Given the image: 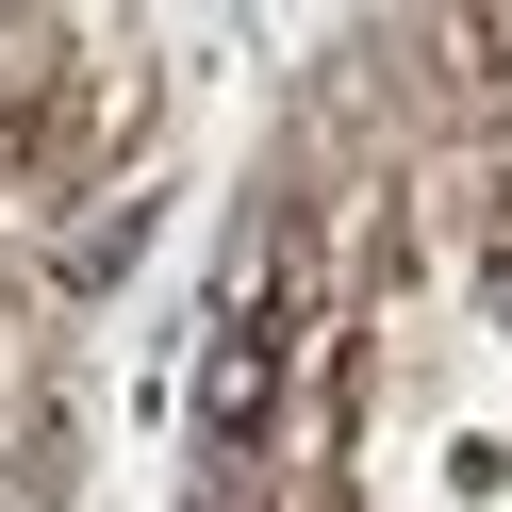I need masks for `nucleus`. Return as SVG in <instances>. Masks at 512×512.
Wrapping results in <instances>:
<instances>
[{
    "label": "nucleus",
    "instance_id": "obj_1",
    "mask_svg": "<svg viewBox=\"0 0 512 512\" xmlns=\"http://www.w3.org/2000/svg\"><path fill=\"white\" fill-rule=\"evenodd\" d=\"M265 413H281V265H248L232 298H215V347H199V430L265 446Z\"/></svg>",
    "mask_w": 512,
    "mask_h": 512
},
{
    "label": "nucleus",
    "instance_id": "obj_2",
    "mask_svg": "<svg viewBox=\"0 0 512 512\" xmlns=\"http://www.w3.org/2000/svg\"><path fill=\"white\" fill-rule=\"evenodd\" d=\"M133 248H149V199H116V215H83V232H67V281H116V265H133Z\"/></svg>",
    "mask_w": 512,
    "mask_h": 512
}]
</instances>
